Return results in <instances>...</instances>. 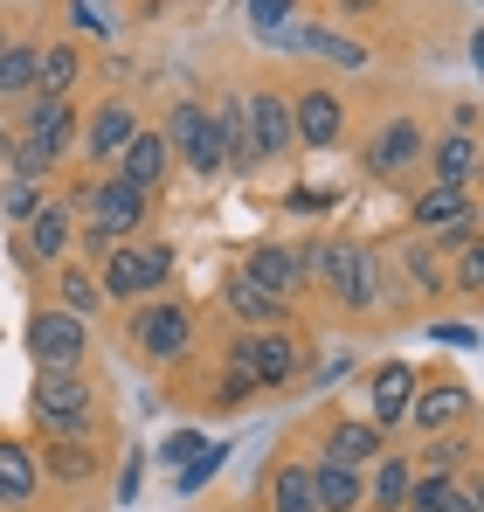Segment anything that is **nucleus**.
Returning <instances> with one entry per match:
<instances>
[{
	"mask_svg": "<svg viewBox=\"0 0 484 512\" xmlns=\"http://www.w3.org/2000/svg\"><path fill=\"white\" fill-rule=\"evenodd\" d=\"M70 132H77L70 97H35V111H28V139H35V146H49V153H63V146H70Z\"/></svg>",
	"mask_w": 484,
	"mask_h": 512,
	"instance_id": "16",
	"label": "nucleus"
},
{
	"mask_svg": "<svg viewBox=\"0 0 484 512\" xmlns=\"http://www.w3.org/2000/svg\"><path fill=\"white\" fill-rule=\"evenodd\" d=\"M35 423L49 429V443H83L90 436V388L77 374H42L35 381Z\"/></svg>",
	"mask_w": 484,
	"mask_h": 512,
	"instance_id": "2",
	"label": "nucleus"
},
{
	"mask_svg": "<svg viewBox=\"0 0 484 512\" xmlns=\"http://www.w3.org/2000/svg\"><path fill=\"white\" fill-rule=\"evenodd\" d=\"M291 14H298L291 0H249V28H256V35H284Z\"/></svg>",
	"mask_w": 484,
	"mask_h": 512,
	"instance_id": "33",
	"label": "nucleus"
},
{
	"mask_svg": "<svg viewBox=\"0 0 484 512\" xmlns=\"http://www.w3.org/2000/svg\"><path fill=\"white\" fill-rule=\"evenodd\" d=\"M77 49H70V42H56V49H42V56H35V90H42V97H63V90L77 84Z\"/></svg>",
	"mask_w": 484,
	"mask_h": 512,
	"instance_id": "22",
	"label": "nucleus"
},
{
	"mask_svg": "<svg viewBox=\"0 0 484 512\" xmlns=\"http://www.w3.org/2000/svg\"><path fill=\"white\" fill-rule=\"evenodd\" d=\"M429 340H443V346H478V326H429Z\"/></svg>",
	"mask_w": 484,
	"mask_h": 512,
	"instance_id": "43",
	"label": "nucleus"
},
{
	"mask_svg": "<svg viewBox=\"0 0 484 512\" xmlns=\"http://www.w3.org/2000/svg\"><path fill=\"white\" fill-rule=\"evenodd\" d=\"M415 153H422V125H415V118H395V125H381V132H374L367 167H374V173H402Z\"/></svg>",
	"mask_w": 484,
	"mask_h": 512,
	"instance_id": "12",
	"label": "nucleus"
},
{
	"mask_svg": "<svg viewBox=\"0 0 484 512\" xmlns=\"http://www.w3.org/2000/svg\"><path fill=\"white\" fill-rule=\"evenodd\" d=\"M471 167H478L471 132H450V139L436 146V180H443V187H464V180H471Z\"/></svg>",
	"mask_w": 484,
	"mask_h": 512,
	"instance_id": "24",
	"label": "nucleus"
},
{
	"mask_svg": "<svg viewBox=\"0 0 484 512\" xmlns=\"http://www.w3.org/2000/svg\"><path fill=\"white\" fill-rule=\"evenodd\" d=\"M277 512H319V499H312V464H284L277 471Z\"/></svg>",
	"mask_w": 484,
	"mask_h": 512,
	"instance_id": "28",
	"label": "nucleus"
},
{
	"mask_svg": "<svg viewBox=\"0 0 484 512\" xmlns=\"http://www.w3.org/2000/svg\"><path fill=\"white\" fill-rule=\"evenodd\" d=\"M312 270L325 277V291H332L346 312H374V298H381V263H374V250H360V243H325V250H312Z\"/></svg>",
	"mask_w": 484,
	"mask_h": 512,
	"instance_id": "1",
	"label": "nucleus"
},
{
	"mask_svg": "<svg viewBox=\"0 0 484 512\" xmlns=\"http://www.w3.org/2000/svg\"><path fill=\"white\" fill-rule=\"evenodd\" d=\"M70 236H77V229H70V208H63V201H42V208L28 215V256H63Z\"/></svg>",
	"mask_w": 484,
	"mask_h": 512,
	"instance_id": "18",
	"label": "nucleus"
},
{
	"mask_svg": "<svg viewBox=\"0 0 484 512\" xmlns=\"http://www.w3.org/2000/svg\"><path fill=\"white\" fill-rule=\"evenodd\" d=\"M249 395H256V381H242V374H229V381H222V409H242Z\"/></svg>",
	"mask_w": 484,
	"mask_h": 512,
	"instance_id": "44",
	"label": "nucleus"
},
{
	"mask_svg": "<svg viewBox=\"0 0 484 512\" xmlns=\"http://www.w3.org/2000/svg\"><path fill=\"white\" fill-rule=\"evenodd\" d=\"M97 291H104V298H146L153 284H146V263H139V250H125V243H118V250L104 256V284H97Z\"/></svg>",
	"mask_w": 484,
	"mask_h": 512,
	"instance_id": "20",
	"label": "nucleus"
},
{
	"mask_svg": "<svg viewBox=\"0 0 484 512\" xmlns=\"http://www.w3.org/2000/svg\"><path fill=\"white\" fill-rule=\"evenodd\" d=\"M450 512H478V492H457V499H450Z\"/></svg>",
	"mask_w": 484,
	"mask_h": 512,
	"instance_id": "47",
	"label": "nucleus"
},
{
	"mask_svg": "<svg viewBox=\"0 0 484 512\" xmlns=\"http://www.w3.org/2000/svg\"><path fill=\"white\" fill-rule=\"evenodd\" d=\"M298 49H312L332 70H367V49H360L353 35H332V28H298Z\"/></svg>",
	"mask_w": 484,
	"mask_h": 512,
	"instance_id": "21",
	"label": "nucleus"
},
{
	"mask_svg": "<svg viewBox=\"0 0 484 512\" xmlns=\"http://www.w3.org/2000/svg\"><path fill=\"white\" fill-rule=\"evenodd\" d=\"M35 492V457L21 443H0V506H21Z\"/></svg>",
	"mask_w": 484,
	"mask_h": 512,
	"instance_id": "23",
	"label": "nucleus"
},
{
	"mask_svg": "<svg viewBox=\"0 0 484 512\" xmlns=\"http://www.w3.org/2000/svg\"><path fill=\"white\" fill-rule=\"evenodd\" d=\"M201 125H208V111H201V104H173V118H166V132H160V139L187 153V146L201 139Z\"/></svg>",
	"mask_w": 484,
	"mask_h": 512,
	"instance_id": "32",
	"label": "nucleus"
},
{
	"mask_svg": "<svg viewBox=\"0 0 484 512\" xmlns=\"http://www.w3.org/2000/svg\"><path fill=\"white\" fill-rule=\"evenodd\" d=\"M450 499H457V485H450L443 471H429L422 485H408V499H402V506H408V512H450Z\"/></svg>",
	"mask_w": 484,
	"mask_h": 512,
	"instance_id": "31",
	"label": "nucleus"
},
{
	"mask_svg": "<svg viewBox=\"0 0 484 512\" xmlns=\"http://www.w3.org/2000/svg\"><path fill=\"white\" fill-rule=\"evenodd\" d=\"M229 374L256 381V388H277V381L298 374V340H291V333H242V340L229 346Z\"/></svg>",
	"mask_w": 484,
	"mask_h": 512,
	"instance_id": "3",
	"label": "nucleus"
},
{
	"mask_svg": "<svg viewBox=\"0 0 484 512\" xmlns=\"http://www.w3.org/2000/svg\"><path fill=\"white\" fill-rule=\"evenodd\" d=\"M242 277H249L256 291H270V298H298V291H305L298 256L277 250V243H256V250H249V263H242Z\"/></svg>",
	"mask_w": 484,
	"mask_h": 512,
	"instance_id": "9",
	"label": "nucleus"
},
{
	"mask_svg": "<svg viewBox=\"0 0 484 512\" xmlns=\"http://www.w3.org/2000/svg\"><path fill=\"white\" fill-rule=\"evenodd\" d=\"M56 291H63V312H70V319H83V312H97V305H104V291H97V277H90V270H63V284H56Z\"/></svg>",
	"mask_w": 484,
	"mask_h": 512,
	"instance_id": "30",
	"label": "nucleus"
},
{
	"mask_svg": "<svg viewBox=\"0 0 484 512\" xmlns=\"http://www.w3.org/2000/svg\"><path fill=\"white\" fill-rule=\"evenodd\" d=\"M408 277H415L422 291H443V263H436L429 243H415V250H408Z\"/></svg>",
	"mask_w": 484,
	"mask_h": 512,
	"instance_id": "35",
	"label": "nucleus"
},
{
	"mask_svg": "<svg viewBox=\"0 0 484 512\" xmlns=\"http://www.w3.org/2000/svg\"><path fill=\"white\" fill-rule=\"evenodd\" d=\"M35 56H42V49H28V42H7V49H0V97L35 90Z\"/></svg>",
	"mask_w": 484,
	"mask_h": 512,
	"instance_id": "27",
	"label": "nucleus"
},
{
	"mask_svg": "<svg viewBox=\"0 0 484 512\" xmlns=\"http://www.w3.org/2000/svg\"><path fill=\"white\" fill-rule=\"evenodd\" d=\"M339 132H346V104L332 90H305L291 104V139L298 146H339Z\"/></svg>",
	"mask_w": 484,
	"mask_h": 512,
	"instance_id": "7",
	"label": "nucleus"
},
{
	"mask_svg": "<svg viewBox=\"0 0 484 512\" xmlns=\"http://www.w3.org/2000/svg\"><path fill=\"white\" fill-rule=\"evenodd\" d=\"M208 450V436H194V429H180V436H166L160 443V464H194Z\"/></svg>",
	"mask_w": 484,
	"mask_h": 512,
	"instance_id": "37",
	"label": "nucleus"
},
{
	"mask_svg": "<svg viewBox=\"0 0 484 512\" xmlns=\"http://www.w3.org/2000/svg\"><path fill=\"white\" fill-rule=\"evenodd\" d=\"M429 243H436V250H464V243H478V222H457V229H436Z\"/></svg>",
	"mask_w": 484,
	"mask_h": 512,
	"instance_id": "42",
	"label": "nucleus"
},
{
	"mask_svg": "<svg viewBox=\"0 0 484 512\" xmlns=\"http://www.w3.org/2000/svg\"><path fill=\"white\" fill-rule=\"evenodd\" d=\"M118 160H125V173H118L125 187H139V194H153V187L166 180V167H173V146H166L160 132H132V146H125Z\"/></svg>",
	"mask_w": 484,
	"mask_h": 512,
	"instance_id": "10",
	"label": "nucleus"
},
{
	"mask_svg": "<svg viewBox=\"0 0 484 512\" xmlns=\"http://www.w3.org/2000/svg\"><path fill=\"white\" fill-rule=\"evenodd\" d=\"M83 250H90V256H111V250H118V243H111V236H104V229L90 222V229H83Z\"/></svg>",
	"mask_w": 484,
	"mask_h": 512,
	"instance_id": "46",
	"label": "nucleus"
},
{
	"mask_svg": "<svg viewBox=\"0 0 484 512\" xmlns=\"http://www.w3.org/2000/svg\"><path fill=\"white\" fill-rule=\"evenodd\" d=\"M242 125H249V146H256V160H277V153H291L298 139H291V104L277 97V90H256V97H242Z\"/></svg>",
	"mask_w": 484,
	"mask_h": 512,
	"instance_id": "5",
	"label": "nucleus"
},
{
	"mask_svg": "<svg viewBox=\"0 0 484 512\" xmlns=\"http://www.w3.org/2000/svg\"><path fill=\"white\" fill-rule=\"evenodd\" d=\"M464 409H471V395L443 381V388H415V402H408V423H422L429 436H436V429H450V423H457Z\"/></svg>",
	"mask_w": 484,
	"mask_h": 512,
	"instance_id": "14",
	"label": "nucleus"
},
{
	"mask_svg": "<svg viewBox=\"0 0 484 512\" xmlns=\"http://www.w3.org/2000/svg\"><path fill=\"white\" fill-rule=\"evenodd\" d=\"M374 464H381V471H374V492H367V499H374L381 512H402L408 485H415V478H408V464H402V457H388V450H381Z\"/></svg>",
	"mask_w": 484,
	"mask_h": 512,
	"instance_id": "25",
	"label": "nucleus"
},
{
	"mask_svg": "<svg viewBox=\"0 0 484 512\" xmlns=\"http://www.w3.org/2000/svg\"><path fill=\"white\" fill-rule=\"evenodd\" d=\"M35 208H42V187H35V180H7V215H21V222H28Z\"/></svg>",
	"mask_w": 484,
	"mask_h": 512,
	"instance_id": "38",
	"label": "nucleus"
},
{
	"mask_svg": "<svg viewBox=\"0 0 484 512\" xmlns=\"http://www.w3.org/2000/svg\"><path fill=\"white\" fill-rule=\"evenodd\" d=\"M222 457H229V450H222V443H215V450H201V457H194V464H180V492H201V485H208V478H215V464H222Z\"/></svg>",
	"mask_w": 484,
	"mask_h": 512,
	"instance_id": "36",
	"label": "nucleus"
},
{
	"mask_svg": "<svg viewBox=\"0 0 484 512\" xmlns=\"http://www.w3.org/2000/svg\"><path fill=\"white\" fill-rule=\"evenodd\" d=\"M132 340L146 346L153 360H180L187 340H194V326H187V312H180V305H153V312H139V319H132Z\"/></svg>",
	"mask_w": 484,
	"mask_h": 512,
	"instance_id": "8",
	"label": "nucleus"
},
{
	"mask_svg": "<svg viewBox=\"0 0 484 512\" xmlns=\"http://www.w3.org/2000/svg\"><path fill=\"white\" fill-rule=\"evenodd\" d=\"M312 499H319V512H353L367 492L346 464H312Z\"/></svg>",
	"mask_w": 484,
	"mask_h": 512,
	"instance_id": "19",
	"label": "nucleus"
},
{
	"mask_svg": "<svg viewBox=\"0 0 484 512\" xmlns=\"http://www.w3.org/2000/svg\"><path fill=\"white\" fill-rule=\"evenodd\" d=\"M28 346H35L42 374H77V360H83V319H70L63 305H56V312H35V319H28Z\"/></svg>",
	"mask_w": 484,
	"mask_h": 512,
	"instance_id": "4",
	"label": "nucleus"
},
{
	"mask_svg": "<svg viewBox=\"0 0 484 512\" xmlns=\"http://www.w3.org/2000/svg\"><path fill=\"white\" fill-rule=\"evenodd\" d=\"M457 222H471V194L436 180V187L415 201V229H429V236H436V229H457Z\"/></svg>",
	"mask_w": 484,
	"mask_h": 512,
	"instance_id": "17",
	"label": "nucleus"
},
{
	"mask_svg": "<svg viewBox=\"0 0 484 512\" xmlns=\"http://www.w3.org/2000/svg\"><path fill=\"white\" fill-rule=\"evenodd\" d=\"M49 478H63V485L97 478V450L90 443H49Z\"/></svg>",
	"mask_w": 484,
	"mask_h": 512,
	"instance_id": "26",
	"label": "nucleus"
},
{
	"mask_svg": "<svg viewBox=\"0 0 484 512\" xmlns=\"http://www.w3.org/2000/svg\"><path fill=\"white\" fill-rule=\"evenodd\" d=\"M70 21H77L83 35H111V28H118L111 0H70Z\"/></svg>",
	"mask_w": 484,
	"mask_h": 512,
	"instance_id": "34",
	"label": "nucleus"
},
{
	"mask_svg": "<svg viewBox=\"0 0 484 512\" xmlns=\"http://www.w3.org/2000/svg\"><path fill=\"white\" fill-rule=\"evenodd\" d=\"M457 284L464 291H484V250L478 243H464V256H457Z\"/></svg>",
	"mask_w": 484,
	"mask_h": 512,
	"instance_id": "40",
	"label": "nucleus"
},
{
	"mask_svg": "<svg viewBox=\"0 0 484 512\" xmlns=\"http://www.w3.org/2000/svg\"><path fill=\"white\" fill-rule=\"evenodd\" d=\"M90 222H97L111 243H125V236L146 222V194L125 187V180H104V187H90Z\"/></svg>",
	"mask_w": 484,
	"mask_h": 512,
	"instance_id": "6",
	"label": "nucleus"
},
{
	"mask_svg": "<svg viewBox=\"0 0 484 512\" xmlns=\"http://www.w3.org/2000/svg\"><path fill=\"white\" fill-rule=\"evenodd\" d=\"M381 457V429L374 423H339L325 436V464H346V471H360V464H374Z\"/></svg>",
	"mask_w": 484,
	"mask_h": 512,
	"instance_id": "15",
	"label": "nucleus"
},
{
	"mask_svg": "<svg viewBox=\"0 0 484 512\" xmlns=\"http://www.w3.org/2000/svg\"><path fill=\"white\" fill-rule=\"evenodd\" d=\"M139 263H146V284L160 291V284H166V270H173V250H166V243H139Z\"/></svg>",
	"mask_w": 484,
	"mask_h": 512,
	"instance_id": "39",
	"label": "nucleus"
},
{
	"mask_svg": "<svg viewBox=\"0 0 484 512\" xmlns=\"http://www.w3.org/2000/svg\"><path fill=\"white\" fill-rule=\"evenodd\" d=\"M49 160H56V153H49V146H35V139H21V153H14V167H21V180H35V173L49 167Z\"/></svg>",
	"mask_w": 484,
	"mask_h": 512,
	"instance_id": "41",
	"label": "nucleus"
},
{
	"mask_svg": "<svg viewBox=\"0 0 484 512\" xmlns=\"http://www.w3.org/2000/svg\"><path fill=\"white\" fill-rule=\"evenodd\" d=\"M408 402H415V367L388 360V367L374 374V429H395V423H408Z\"/></svg>",
	"mask_w": 484,
	"mask_h": 512,
	"instance_id": "11",
	"label": "nucleus"
},
{
	"mask_svg": "<svg viewBox=\"0 0 484 512\" xmlns=\"http://www.w3.org/2000/svg\"><path fill=\"white\" fill-rule=\"evenodd\" d=\"M229 312L249 319V326H270V319H277V298H270V291H256L249 277H236V284H229Z\"/></svg>",
	"mask_w": 484,
	"mask_h": 512,
	"instance_id": "29",
	"label": "nucleus"
},
{
	"mask_svg": "<svg viewBox=\"0 0 484 512\" xmlns=\"http://www.w3.org/2000/svg\"><path fill=\"white\" fill-rule=\"evenodd\" d=\"M132 132H139V118H132L125 104H104V111L83 125V146H90V160H111V153L132 146Z\"/></svg>",
	"mask_w": 484,
	"mask_h": 512,
	"instance_id": "13",
	"label": "nucleus"
},
{
	"mask_svg": "<svg viewBox=\"0 0 484 512\" xmlns=\"http://www.w3.org/2000/svg\"><path fill=\"white\" fill-rule=\"evenodd\" d=\"M367 7H374V0H346V14H367Z\"/></svg>",
	"mask_w": 484,
	"mask_h": 512,
	"instance_id": "48",
	"label": "nucleus"
},
{
	"mask_svg": "<svg viewBox=\"0 0 484 512\" xmlns=\"http://www.w3.org/2000/svg\"><path fill=\"white\" fill-rule=\"evenodd\" d=\"M139 471H146V464H139V457H125V471H118V499H132V492H139Z\"/></svg>",
	"mask_w": 484,
	"mask_h": 512,
	"instance_id": "45",
	"label": "nucleus"
}]
</instances>
